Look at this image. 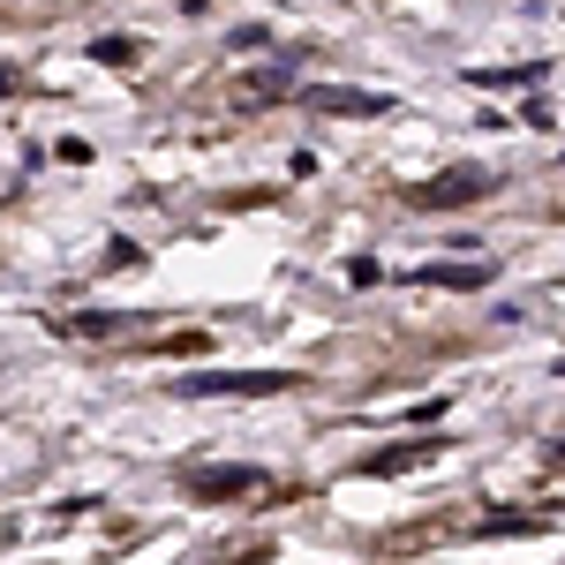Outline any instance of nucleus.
Masks as SVG:
<instances>
[{
    "label": "nucleus",
    "instance_id": "obj_6",
    "mask_svg": "<svg viewBox=\"0 0 565 565\" xmlns=\"http://www.w3.org/2000/svg\"><path fill=\"white\" fill-rule=\"evenodd\" d=\"M257 468H212V476H196V498H234V490H257Z\"/></svg>",
    "mask_w": 565,
    "mask_h": 565
},
{
    "label": "nucleus",
    "instance_id": "obj_5",
    "mask_svg": "<svg viewBox=\"0 0 565 565\" xmlns=\"http://www.w3.org/2000/svg\"><path fill=\"white\" fill-rule=\"evenodd\" d=\"M423 287H490V264H423Z\"/></svg>",
    "mask_w": 565,
    "mask_h": 565
},
{
    "label": "nucleus",
    "instance_id": "obj_1",
    "mask_svg": "<svg viewBox=\"0 0 565 565\" xmlns=\"http://www.w3.org/2000/svg\"><path fill=\"white\" fill-rule=\"evenodd\" d=\"M287 370H212V377H181L189 399H226V392H287Z\"/></svg>",
    "mask_w": 565,
    "mask_h": 565
},
{
    "label": "nucleus",
    "instance_id": "obj_2",
    "mask_svg": "<svg viewBox=\"0 0 565 565\" xmlns=\"http://www.w3.org/2000/svg\"><path fill=\"white\" fill-rule=\"evenodd\" d=\"M445 445H430V437H407V445H392V452H370L362 460V476H407V468H430Z\"/></svg>",
    "mask_w": 565,
    "mask_h": 565
},
{
    "label": "nucleus",
    "instance_id": "obj_3",
    "mask_svg": "<svg viewBox=\"0 0 565 565\" xmlns=\"http://www.w3.org/2000/svg\"><path fill=\"white\" fill-rule=\"evenodd\" d=\"M482 189H490V174H482V167H452V174H437L430 189H415V204H460V196H482Z\"/></svg>",
    "mask_w": 565,
    "mask_h": 565
},
{
    "label": "nucleus",
    "instance_id": "obj_8",
    "mask_svg": "<svg viewBox=\"0 0 565 565\" xmlns=\"http://www.w3.org/2000/svg\"><path fill=\"white\" fill-rule=\"evenodd\" d=\"M121 324H136V317H76L84 340H106V332H121Z\"/></svg>",
    "mask_w": 565,
    "mask_h": 565
},
{
    "label": "nucleus",
    "instance_id": "obj_7",
    "mask_svg": "<svg viewBox=\"0 0 565 565\" xmlns=\"http://www.w3.org/2000/svg\"><path fill=\"white\" fill-rule=\"evenodd\" d=\"M543 76V61H527V68H476L468 84H482V90H513V84H535Z\"/></svg>",
    "mask_w": 565,
    "mask_h": 565
},
{
    "label": "nucleus",
    "instance_id": "obj_4",
    "mask_svg": "<svg viewBox=\"0 0 565 565\" xmlns=\"http://www.w3.org/2000/svg\"><path fill=\"white\" fill-rule=\"evenodd\" d=\"M309 106H324V114H348V121H377V114H385V98H377V90H332V84L309 90Z\"/></svg>",
    "mask_w": 565,
    "mask_h": 565
}]
</instances>
